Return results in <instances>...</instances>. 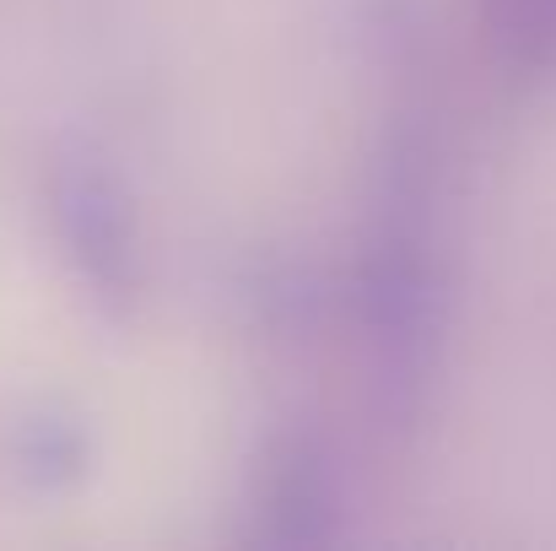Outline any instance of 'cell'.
<instances>
[{
	"instance_id": "cell-2",
	"label": "cell",
	"mask_w": 556,
	"mask_h": 551,
	"mask_svg": "<svg viewBox=\"0 0 556 551\" xmlns=\"http://www.w3.org/2000/svg\"><path fill=\"white\" fill-rule=\"evenodd\" d=\"M265 519L276 541H319L330 530V476L314 438L281 443L265 487Z\"/></svg>"
},
{
	"instance_id": "cell-1",
	"label": "cell",
	"mask_w": 556,
	"mask_h": 551,
	"mask_svg": "<svg viewBox=\"0 0 556 551\" xmlns=\"http://www.w3.org/2000/svg\"><path fill=\"white\" fill-rule=\"evenodd\" d=\"M54 222H60V238L76 271L92 281V292L103 303H130L141 281V260H136L130 211L114 195L109 174L87 163H65L54 174Z\"/></svg>"
}]
</instances>
